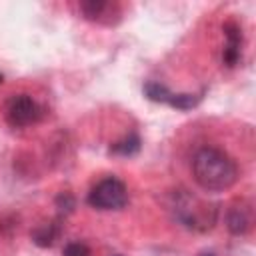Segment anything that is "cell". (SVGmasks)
I'll return each instance as SVG.
<instances>
[{"mask_svg":"<svg viewBox=\"0 0 256 256\" xmlns=\"http://www.w3.org/2000/svg\"><path fill=\"white\" fill-rule=\"evenodd\" d=\"M192 172L200 188L208 192H222L236 184L238 166L220 148L204 146L192 158Z\"/></svg>","mask_w":256,"mask_h":256,"instance_id":"1","label":"cell"},{"mask_svg":"<svg viewBox=\"0 0 256 256\" xmlns=\"http://www.w3.org/2000/svg\"><path fill=\"white\" fill-rule=\"evenodd\" d=\"M172 210H174L176 220L192 230H208L212 228L216 220V208L208 206L206 202L198 200L186 190H180L178 194H174Z\"/></svg>","mask_w":256,"mask_h":256,"instance_id":"2","label":"cell"},{"mask_svg":"<svg viewBox=\"0 0 256 256\" xmlns=\"http://www.w3.org/2000/svg\"><path fill=\"white\" fill-rule=\"evenodd\" d=\"M128 202V192L124 182L118 178H104L100 180L88 194V204L98 210H120Z\"/></svg>","mask_w":256,"mask_h":256,"instance_id":"3","label":"cell"},{"mask_svg":"<svg viewBox=\"0 0 256 256\" xmlns=\"http://www.w3.org/2000/svg\"><path fill=\"white\" fill-rule=\"evenodd\" d=\"M40 116H42V108L28 94L12 96L10 102H8V106H6V120L14 128L30 126V124L38 122Z\"/></svg>","mask_w":256,"mask_h":256,"instance_id":"4","label":"cell"},{"mask_svg":"<svg viewBox=\"0 0 256 256\" xmlns=\"http://www.w3.org/2000/svg\"><path fill=\"white\" fill-rule=\"evenodd\" d=\"M222 30H224V36H226V44H224V50H222V62L232 68V66H236L238 60H240L242 30H240V26H238L234 20L224 22Z\"/></svg>","mask_w":256,"mask_h":256,"instance_id":"5","label":"cell"},{"mask_svg":"<svg viewBox=\"0 0 256 256\" xmlns=\"http://www.w3.org/2000/svg\"><path fill=\"white\" fill-rule=\"evenodd\" d=\"M250 224H252V214H250V208L248 206L236 204V206H232L228 210V214H226V226H228V230L234 236L246 234L250 230Z\"/></svg>","mask_w":256,"mask_h":256,"instance_id":"6","label":"cell"},{"mask_svg":"<svg viewBox=\"0 0 256 256\" xmlns=\"http://www.w3.org/2000/svg\"><path fill=\"white\" fill-rule=\"evenodd\" d=\"M60 236V224L58 222H46V224H38L32 232H30V238L34 244L42 246V248H48L56 242V238Z\"/></svg>","mask_w":256,"mask_h":256,"instance_id":"7","label":"cell"},{"mask_svg":"<svg viewBox=\"0 0 256 256\" xmlns=\"http://www.w3.org/2000/svg\"><path fill=\"white\" fill-rule=\"evenodd\" d=\"M138 150H140L138 134H128L126 138H122L110 146V154H116V156H134Z\"/></svg>","mask_w":256,"mask_h":256,"instance_id":"8","label":"cell"},{"mask_svg":"<svg viewBox=\"0 0 256 256\" xmlns=\"http://www.w3.org/2000/svg\"><path fill=\"white\" fill-rule=\"evenodd\" d=\"M144 94H146L148 100L160 102V104H170V98H172V92L164 84L154 82V80H150V82L144 84Z\"/></svg>","mask_w":256,"mask_h":256,"instance_id":"9","label":"cell"},{"mask_svg":"<svg viewBox=\"0 0 256 256\" xmlns=\"http://www.w3.org/2000/svg\"><path fill=\"white\" fill-rule=\"evenodd\" d=\"M78 8L84 14V18H88V20H100L104 16V12L110 8V4L104 2V0H84V2L78 4Z\"/></svg>","mask_w":256,"mask_h":256,"instance_id":"10","label":"cell"},{"mask_svg":"<svg viewBox=\"0 0 256 256\" xmlns=\"http://www.w3.org/2000/svg\"><path fill=\"white\" fill-rule=\"evenodd\" d=\"M64 256H90V248L84 242H68L62 250Z\"/></svg>","mask_w":256,"mask_h":256,"instance_id":"11","label":"cell"},{"mask_svg":"<svg viewBox=\"0 0 256 256\" xmlns=\"http://www.w3.org/2000/svg\"><path fill=\"white\" fill-rule=\"evenodd\" d=\"M74 206H76V200H74V196H72L70 192H62V194L56 198V208H58L60 212H64V214H70V212L74 210Z\"/></svg>","mask_w":256,"mask_h":256,"instance_id":"12","label":"cell"},{"mask_svg":"<svg viewBox=\"0 0 256 256\" xmlns=\"http://www.w3.org/2000/svg\"><path fill=\"white\" fill-rule=\"evenodd\" d=\"M200 256H214L212 252H204V254H200Z\"/></svg>","mask_w":256,"mask_h":256,"instance_id":"13","label":"cell"},{"mask_svg":"<svg viewBox=\"0 0 256 256\" xmlns=\"http://www.w3.org/2000/svg\"><path fill=\"white\" fill-rule=\"evenodd\" d=\"M116 256H120V254H116Z\"/></svg>","mask_w":256,"mask_h":256,"instance_id":"14","label":"cell"}]
</instances>
